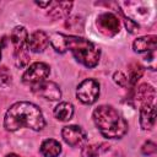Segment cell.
Masks as SVG:
<instances>
[{"mask_svg": "<svg viewBox=\"0 0 157 157\" xmlns=\"http://www.w3.org/2000/svg\"><path fill=\"white\" fill-rule=\"evenodd\" d=\"M49 42L56 53L63 54L70 50L75 59L86 67H94L99 61L101 49L88 39L70 34L54 33L49 38Z\"/></svg>", "mask_w": 157, "mask_h": 157, "instance_id": "cell-1", "label": "cell"}, {"mask_svg": "<svg viewBox=\"0 0 157 157\" xmlns=\"http://www.w3.org/2000/svg\"><path fill=\"white\" fill-rule=\"evenodd\" d=\"M44 125L45 120L42 110L31 102H17L12 104L4 118V126L7 131H16L22 126L39 131Z\"/></svg>", "mask_w": 157, "mask_h": 157, "instance_id": "cell-2", "label": "cell"}, {"mask_svg": "<svg viewBox=\"0 0 157 157\" xmlns=\"http://www.w3.org/2000/svg\"><path fill=\"white\" fill-rule=\"evenodd\" d=\"M93 121L107 139H120L128 131V123L112 105H99L93 110Z\"/></svg>", "mask_w": 157, "mask_h": 157, "instance_id": "cell-3", "label": "cell"}, {"mask_svg": "<svg viewBox=\"0 0 157 157\" xmlns=\"http://www.w3.org/2000/svg\"><path fill=\"white\" fill-rule=\"evenodd\" d=\"M11 42L13 44L15 64L17 67H23L28 63V33L25 27L17 26L12 29L10 34Z\"/></svg>", "mask_w": 157, "mask_h": 157, "instance_id": "cell-4", "label": "cell"}, {"mask_svg": "<svg viewBox=\"0 0 157 157\" xmlns=\"http://www.w3.org/2000/svg\"><path fill=\"white\" fill-rule=\"evenodd\" d=\"M99 96V83L93 78L83 80L76 90V97L83 104H93Z\"/></svg>", "mask_w": 157, "mask_h": 157, "instance_id": "cell-5", "label": "cell"}, {"mask_svg": "<svg viewBox=\"0 0 157 157\" xmlns=\"http://www.w3.org/2000/svg\"><path fill=\"white\" fill-rule=\"evenodd\" d=\"M50 69L47 64L44 63H33L29 65V67L25 71L22 76V81L27 85H36L42 81H45V78L49 76Z\"/></svg>", "mask_w": 157, "mask_h": 157, "instance_id": "cell-6", "label": "cell"}, {"mask_svg": "<svg viewBox=\"0 0 157 157\" xmlns=\"http://www.w3.org/2000/svg\"><path fill=\"white\" fill-rule=\"evenodd\" d=\"M32 92L36 96L42 97L44 99H49V101H58L61 97V91L59 86L50 81H42L39 83L33 85Z\"/></svg>", "mask_w": 157, "mask_h": 157, "instance_id": "cell-7", "label": "cell"}, {"mask_svg": "<svg viewBox=\"0 0 157 157\" xmlns=\"http://www.w3.org/2000/svg\"><path fill=\"white\" fill-rule=\"evenodd\" d=\"M97 27L107 36H115L120 31V22L115 15L104 12L97 17Z\"/></svg>", "mask_w": 157, "mask_h": 157, "instance_id": "cell-8", "label": "cell"}, {"mask_svg": "<svg viewBox=\"0 0 157 157\" xmlns=\"http://www.w3.org/2000/svg\"><path fill=\"white\" fill-rule=\"evenodd\" d=\"M61 136L64 139V141L70 145V146H81L86 140H87V135L85 132V130L81 126L77 125H67L64 126L61 130Z\"/></svg>", "mask_w": 157, "mask_h": 157, "instance_id": "cell-9", "label": "cell"}, {"mask_svg": "<svg viewBox=\"0 0 157 157\" xmlns=\"http://www.w3.org/2000/svg\"><path fill=\"white\" fill-rule=\"evenodd\" d=\"M49 44V37L43 31H36L31 36H28V49L33 53L44 52Z\"/></svg>", "mask_w": 157, "mask_h": 157, "instance_id": "cell-10", "label": "cell"}, {"mask_svg": "<svg viewBox=\"0 0 157 157\" xmlns=\"http://www.w3.org/2000/svg\"><path fill=\"white\" fill-rule=\"evenodd\" d=\"M156 123L155 104H145L140 109V125L144 130H151Z\"/></svg>", "mask_w": 157, "mask_h": 157, "instance_id": "cell-11", "label": "cell"}, {"mask_svg": "<svg viewBox=\"0 0 157 157\" xmlns=\"http://www.w3.org/2000/svg\"><path fill=\"white\" fill-rule=\"evenodd\" d=\"M157 45V37L155 34L150 36H142L134 40L132 48L136 53H144V52H151L155 50Z\"/></svg>", "mask_w": 157, "mask_h": 157, "instance_id": "cell-12", "label": "cell"}, {"mask_svg": "<svg viewBox=\"0 0 157 157\" xmlns=\"http://www.w3.org/2000/svg\"><path fill=\"white\" fill-rule=\"evenodd\" d=\"M155 97H156L155 88L146 83L139 86L136 90V93H135V99L141 103V107L145 104H153Z\"/></svg>", "mask_w": 157, "mask_h": 157, "instance_id": "cell-13", "label": "cell"}, {"mask_svg": "<svg viewBox=\"0 0 157 157\" xmlns=\"http://www.w3.org/2000/svg\"><path fill=\"white\" fill-rule=\"evenodd\" d=\"M61 152V145L54 139H47L40 145V153L44 157H58Z\"/></svg>", "mask_w": 157, "mask_h": 157, "instance_id": "cell-14", "label": "cell"}, {"mask_svg": "<svg viewBox=\"0 0 157 157\" xmlns=\"http://www.w3.org/2000/svg\"><path fill=\"white\" fill-rule=\"evenodd\" d=\"M74 114V107L71 103L61 102L54 108V115L60 121H67L72 118Z\"/></svg>", "mask_w": 157, "mask_h": 157, "instance_id": "cell-15", "label": "cell"}, {"mask_svg": "<svg viewBox=\"0 0 157 157\" xmlns=\"http://www.w3.org/2000/svg\"><path fill=\"white\" fill-rule=\"evenodd\" d=\"M52 5H53V7L48 12V15L54 18L63 17V16L67 15L72 7V2H52Z\"/></svg>", "mask_w": 157, "mask_h": 157, "instance_id": "cell-16", "label": "cell"}, {"mask_svg": "<svg viewBox=\"0 0 157 157\" xmlns=\"http://www.w3.org/2000/svg\"><path fill=\"white\" fill-rule=\"evenodd\" d=\"M144 67L139 64H132L129 66V76H128V85H135L137 80L142 76Z\"/></svg>", "mask_w": 157, "mask_h": 157, "instance_id": "cell-17", "label": "cell"}, {"mask_svg": "<svg viewBox=\"0 0 157 157\" xmlns=\"http://www.w3.org/2000/svg\"><path fill=\"white\" fill-rule=\"evenodd\" d=\"M103 145L101 144H92V145H86L81 150V157H98L99 153L103 151Z\"/></svg>", "mask_w": 157, "mask_h": 157, "instance_id": "cell-18", "label": "cell"}, {"mask_svg": "<svg viewBox=\"0 0 157 157\" xmlns=\"http://www.w3.org/2000/svg\"><path fill=\"white\" fill-rule=\"evenodd\" d=\"M11 82V74L6 66H0V86L5 87Z\"/></svg>", "mask_w": 157, "mask_h": 157, "instance_id": "cell-19", "label": "cell"}, {"mask_svg": "<svg viewBox=\"0 0 157 157\" xmlns=\"http://www.w3.org/2000/svg\"><path fill=\"white\" fill-rule=\"evenodd\" d=\"M113 78L115 81V83H118L119 86L121 87H125L128 85V77L121 72V71H117L114 75H113Z\"/></svg>", "mask_w": 157, "mask_h": 157, "instance_id": "cell-20", "label": "cell"}, {"mask_svg": "<svg viewBox=\"0 0 157 157\" xmlns=\"http://www.w3.org/2000/svg\"><path fill=\"white\" fill-rule=\"evenodd\" d=\"M156 152V144L152 141H147L142 146V153L144 155H152Z\"/></svg>", "mask_w": 157, "mask_h": 157, "instance_id": "cell-21", "label": "cell"}, {"mask_svg": "<svg viewBox=\"0 0 157 157\" xmlns=\"http://www.w3.org/2000/svg\"><path fill=\"white\" fill-rule=\"evenodd\" d=\"M124 22H125L126 29H128L130 33H134L136 29H139V25H137L135 21H132L131 18H128V17L124 16Z\"/></svg>", "mask_w": 157, "mask_h": 157, "instance_id": "cell-22", "label": "cell"}, {"mask_svg": "<svg viewBox=\"0 0 157 157\" xmlns=\"http://www.w3.org/2000/svg\"><path fill=\"white\" fill-rule=\"evenodd\" d=\"M36 4H37L38 6L47 7V6H50V5H52V1H47V2H39V1H36Z\"/></svg>", "mask_w": 157, "mask_h": 157, "instance_id": "cell-23", "label": "cell"}, {"mask_svg": "<svg viewBox=\"0 0 157 157\" xmlns=\"http://www.w3.org/2000/svg\"><path fill=\"white\" fill-rule=\"evenodd\" d=\"M5 157H20V156L16 155V153H10V155H7V156H5Z\"/></svg>", "mask_w": 157, "mask_h": 157, "instance_id": "cell-24", "label": "cell"}, {"mask_svg": "<svg viewBox=\"0 0 157 157\" xmlns=\"http://www.w3.org/2000/svg\"><path fill=\"white\" fill-rule=\"evenodd\" d=\"M0 60H1V44H0Z\"/></svg>", "mask_w": 157, "mask_h": 157, "instance_id": "cell-25", "label": "cell"}]
</instances>
